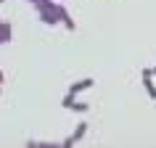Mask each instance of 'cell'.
<instances>
[{
    "label": "cell",
    "instance_id": "1",
    "mask_svg": "<svg viewBox=\"0 0 156 148\" xmlns=\"http://www.w3.org/2000/svg\"><path fill=\"white\" fill-rule=\"evenodd\" d=\"M143 87H146L148 98L156 100V85H154V69H143Z\"/></svg>",
    "mask_w": 156,
    "mask_h": 148
},
{
    "label": "cell",
    "instance_id": "2",
    "mask_svg": "<svg viewBox=\"0 0 156 148\" xmlns=\"http://www.w3.org/2000/svg\"><path fill=\"white\" fill-rule=\"evenodd\" d=\"M85 130H87V127H85V124H80V127H77V132H74L72 138L66 140V146H74V143H80V140H82V135H85Z\"/></svg>",
    "mask_w": 156,
    "mask_h": 148
},
{
    "label": "cell",
    "instance_id": "3",
    "mask_svg": "<svg viewBox=\"0 0 156 148\" xmlns=\"http://www.w3.org/2000/svg\"><path fill=\"white\" fill-rule=\"evenodd\" d=\"M93 85V79H82V82H77V85H72V95L74 93H80V90H87V87H90Z\"/></svg>",
    "mask_w": 156,
    "mask_h": 148
},
{
    "label": "cell",
    "instance_id": "4",
    "mask_svg": "<svg viewBox=\"0 0 156 148\" xmlns=\"http://www.w3.org/2000/svg\"><path fill=\"white\" fill-rule=\"evenodd\" d=\"M8 40V26H0V42Z\"/></svg>",
    "mask_w": 156,
    "mask_h": 148
},
{
    "label": "cell",
    "instance_id": "5",
    "mask_svg": "<svg viewBox=\"0 0 156 148\" xmlns=\"http://www.w3.org/2000/svg\"><path fill=\"white\" fill-rule=\"evenodd\" d=\"M154 77H156V66H154Z\"/></svg>",
    "mask_w": 156,
    "mask_h": 148
},
{
    "label": "cell",
    "instance_id": "6",
    "mask_svg": "<svg viewBox=\"0 0 156 148\" xmlns=\"http://www.w3.org/2000/svg\"><path fill=\"white\" fill-rule=\"evenodd\" d=\"M0 3H3V0H0Z\"/></svg>",
    "mask_w": 156,
    "mask_h": 148
}]
</instances>
